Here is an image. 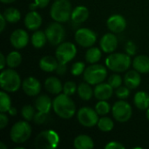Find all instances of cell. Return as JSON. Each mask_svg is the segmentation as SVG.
Listing matches in <instances>:
<instances>
[{
  "label": "cell",
  "mask_w": 149,
  "mask_h": 149,
  "mask_svg": "<svg viewBox=\"0 0 149 149\" xmlns=\"http://www.w3.org/2000/svg\"><path fill=\"white\" fill-rule=\"evenodd\" d=\"M31 41L33 47H35L37 49L44 47L45 45L46 42L48 41L45 31H36L35 32H33L31 38Z\"/></svg>",
  "instance_id": "28"
},
{
  "label": "cell",
  "mask_w": 149,
  "mask_h": 149,
  "mask_svg": "<svg viewBox=\"0 0 149 149\" xmlns=\"http://www.w3.org/2000/svg\"><path fill=\"white\" fill-rule=\"evenodd\" d=\"M8 113H9V114H10V115H11V116H15V115H17V108H16V107H11L10 108V110L8 111Z\"/></svg>",
  "instance_id": "48"
},
{
  "label": "cell",
  "mask_w": 149,
  "mask_h": 149,
  "mask_svg": "<svg viewBox=\"0 0 149 149\" xmlns=\"http://www.w3.org/2000/svg\"><path fill=\"white\" fill-rule=\"evenodd\" d=\"M47 120H48V113L38 111L34 116L33 121H34V123H36L38 125H42V124H45Z\"/></svg>",
  "instance_id": "40"
},
{
  "label": "cell",
  "mask_w": 149,
  "mask_h": 149,
  "mask_svg": "<svg viewBox=\"0 0 149 149\" xmlns=\"http://www.w3.org/2000/svg\"><path fill=\"white\" fill-rule=\"evenodd\" d=\"M106 149H124L125 146L118 141H110L104 147Z\"/></svg>",
  "instance_id": "42"
},
{
  "label": "cell",
  "mask_w": 149,
  "mask_h": 149,
  "mask_svg": "<svg viewBox=\"0 0 149 149\" xmlns=\"http://www.w3.org/2000/svg\"><path fill=\"white\" fill-rule=\"evenodd\" d=\"M11 107V100L5 91L0 92V112L7 113Z\"/></svg>",
  "instance_id": "33"
},
{
  "label": "cell",
  "mask_w": 149,
  "mask_h": 149,
  "mask_svg": "<svg viewBox=\"0 0 149 149\" xmlns=\"http://www.w3.org/2000/svg\"><path fill=\"white\" fill-rule=\"evenodd\" d=\"M9 123V118L5 113H0V129H4Z\"/></svg>",
  "instance_id": "43"
},
{
  "label": "cell",
  "mask_w": 149,
  "mask_h": 149,
  "mask_svg": "<svg viewBox=\"0 0 149 149\" xmlns=\"http://www.w3.org/2000/svg\"><path fill=\"white\" fill-rule=\"evenodd\" d=\"M0 149H7V146H5L3 144V142H1L0 143Z\"/></svg>",
  "instance_id": "51"
},
{
  "label": "cell",
  "mask_w": 149,
  "mask_h": 149,
  "mask_svg": "<svg viewBox=\"0 0 149 149\" xmlns=\"http://www.w3.org/2000/svg\"><path fill=\"white\" fill-rule=\"evenodd\" d=\"M136 50H137V47L133 41L127 42V44L125 45V51H126L127 54H128L129 56H133L136 53Z\"/></svg>",
  "instance_id": "41"
},
{
  "label": "cell",
  "mask_w": 149,
  "mask_h": 149,
  "mask_svg": "<svg viewBox=\"0 0 149 149\" xmlns=\"http://www.w3.org/2000/svg\"><path fill=\"white\" fill-rule=\"evenodd\" d=\"M77 119L80 125L86 127H93L98 124L99 114L95 111L88 107H84L79 109L77 113Z\"/></svg>",
  "instance_id": "11"
},
{
  "label": "cell",
  "mask_w": 149,
  "mask_h": 149,
  "mask_svg": "<svg viewBox=\"0 0 149 149\" xmlns=\"http://www.w3.org/2000/svg\"><path fill=\"white\" fill-rule=\"evenodd\" d=\"M115 94H116L117 98H119L120 100H126L130 95V88H128L127 86H120V87L116 88Z\"/></svg>",
  "instance_id": "38"
},
{
  "label": "cell",
  "mask_w": 149,
  "mask_h": 149,
  "mask_svg": "<svg viewBox=\"0 0 149 149\" xmlns=\"http://www.w3.org/2000/svg\"><path fill=\"white\" fill-rule=\"evenodd\" d=\"M0 86L2 90L7 93L17 92L21 86V78L13 68L2 70L0 74Z\"/></svg>",
  "instance_id": "3"
},
{
  "label": "cell",
  "mask_w": 149,
  "mask_h": 149,
  "mask_svg": "<svg viewBox=\"0 0 149 149\" xmlns=\"http://www.w3.org/2000/svg\"><path fill=\"white\" fill-rule=\"evenodd\" d=\"M7 65L9 66V68H17L18 67L21 63H22V55L19 52L17 51H13L10 52L7 57Z\"/></svg>",
  "instance_id": "30"
},
{
  "label": "cell",
  "mask_w": 149,
  "mask_h": 149,
  "mask_svg": "<svg viewBox=\"0 0 149 149\" xmlns=\"http://www.w3.org/2000/svg\"><path fill=\"white\" fill-rule=\"evenodd\" d=\"M89 10L84 5H79L72 9L71 19L75 24H81L87 20L89 17Z\"/></svg>",
  "instance_id": "19"
},
{
  "label": "cell",
  "mask_w": 149,
  "mask_h": 149,
  "mask_svg": "<svg viewBox=\"0 0 149 149\" xmlns=\"http://www.w3.org/2000/svg\"><path fill=\"white\" fill-rule=\"evenodd\" d=\"M3 15L9 23H17L21 18V12L19 11V10L14 7L5 9L3 12Z\"/></svg>",
  "instance_id": "31"
},
{
  "label": "cell",
  "mask_w": 149,
  "mask_h": 149,
  "mask_svg": "<svg viewBox=\"0 0 149 149\" xmlns=\"http://www.w3.org/2000/svg\"><path fill=\"white\" fill-rule=\"evenodd\" d=\"M15 149H24V148H23V147H17V148H15Z\"/></svg>",
  "instance_id": "53"
},
{
  "label": "cell",
  "mask_w": 149,
  "mask_h": 149,
  "mask_svg": "<svg viewBox=\"0 0 149 149\" xmlns=\"http://www.w3.org/2000/svg\"><path fill=\"white\" fill-rule=\"evenodd\" d=\"M113 88L108 83H100L94 88V96L99 100H107L112 98Z\"/></svg>",
  "instance_id": "17"
},
{
  "label": "cell",
  "mask_w": 149,
  "mask_h": 149,
  "mask_svg": "<svg viewBox=\"0 0 149 149\" xmlns=\"http://www.w3.org/2000/svg\"><path fill=\"white\" fill-rule=\"evenodd\" d=\"M35 108L38 112L49 113L52 108V101L50 97L45 94L39 95L35 100Z\"/></svg>",
  "instance_id": "23"
},
{
  "label": "cell",
  "mask_w": 149,
  "mask_h": 149,
  "mask_svg": "<svg viewBox=\"0 0 149 149\" xmlns=\"http://www.w3.org/2000/svg\"><path fill=\"white\" fill-rule=\"evenodd\" d=\"M73 147L76 149H93L94 142L93 139L86 134H79L73 141Z\"/></svg>",
  "instance_id": "25"
},
{
  "label": "cell",
  "mask_w": 149,
  "mask_h": 149,
  "mask_svg": "<svg viewBox=\"0 0 149 149\" xmlns=\"http://www.w3.org/2000/svg\"><path fill=\"white\" fill-rule=\"evenodd\" d=\"M29 35L28 32L23 29H17L11 32L10 37V42L11 45L19 50L24 48L29 43Z\"/></svg>",
  "instance_id": "13"
},
{
  "label": "cell",
  "mask_w": 149,
  "mask_h": 149,
  "mask_svg": "<svg viewBox=\"0 0 149 149\" xmlns=\"http://www.w3.org/2000/svg\"><path fill=\"white\" fill-rule=\"evenodd\" d=\"M45 31L48 42L52 45H60L65 37V28L59 22L55 21V22L50 24Z\"/></svg>",
  "instance_id": "9"
},
{
  "label": "cell",
  "mask_w": 149,
  "mask_h": 149,
  "mask_svg": "<svg viewBox=\"0 0 149 149\" xmlns=\"http://www.w3.org/2000/svg\"><path fill=\"white\" fill-rule=\"evenodd\" d=\"M72 4L69 0H55L50 10L52 18L59 23L67 22L72 16Z\"/></svg>",
  "instance_id": "4"
},
{
  "label": "cell",
  "mask_w": 149,
  "mask_h": 149,
  "mask_svg": "<svg viewBox=\"0 0 149 149\" xmlns=\"http://www.w3.org/2000/svg\"><path fill=\"white\" fill-rule=\"evenodd\" d=\"M60 139L57 132L45 130L40 132L34 140V146L37 149H54L58 147Z\"/></svg>",
  "instance_id": "5"
},
{
  "label": "cell",
  "mask_w": 149,
  "mask_h": 149,
  "mask_svg": "<svg viewBox=\"0 0 149 149\" xmlns=\"http://www.w3.org/2000/svg\"><path fill=\"white\" fill-rule=\"evenodd\" d=\"M98 128L102 132H110L113 129L114 123L113 120L107 116H102L98 121Z\"/></svg>",
  "instance_id": "32"
},
{
  "label": "cell",
  "mask_w": 149,
  "mask_h": 149,
  "mask_svg": "<svg viewBox=\"0 0 149 149\" xmlns=\"http://www.w3.org/2000/svg\"><path fill=\"white\" fill-rule=\"evenodd\" d=\"M141 82V73L137 72L136 70H131L128 71L124 77V83L125 86H127L130 89H135L137 88Z\"/></svg>",
  "instance_id": "20"
},
{
  "label": "cell",
  "mask_w": 149,
  "mask_h": 149,
  "mask_svg": "<svg viewBox=\"0 0 149 149\" xmlns=\"http://www.w3.org/2000/svg\"><path fill=\"white\" fill-rule=\"evenodd\" d=\"M85 69H86V65L83 62L81 61H78L76 63H74L72 65V68H71V72L73 76H79L81 75L82 73H84L85 72Z\"/></svg>",
  "instance_id": "36"
},
{
  "label": "cell",
  "mask_w": 149,
  "mask_h": 149,
  "mask_svg": "<svg viewBox=\"0 0 149 149\" xmlns=\"http://www.w3.org/2000/svg\"><path fill=\"white\" fill-rule=\"evenodd\" d=\"M77 90H78L77 85L73 81H67V82L65 83V85L63 86L64 93H65L66 95H69V96L73 95L76 93Z\"/></svg>",
  "instance_id": "37"
},
{
  "label": "cell",
  "mask_w": 149,
  "mask_h": 149,
  "mask_svg": "<svg viewBox=\"0 0 149 149\" xmlns=\"http://www.w3.org/2000/svg\"><path fill=\"white\" fill-rule=\"evenodd\" d=\"M52 109L60 118L68 120L76 113V105L74 101L65 93H59L52 101Z\"/></svg>",
  "instance_id": "1"
},
{
  "label": "cell",
  "mask_w": 149,
  "mask_h": 149,
  "mask_svg": "<svg viewBox=\"0 0 149 149\" xmlns=\"http://www.w3.org/2000/svg\"><path fill=\"white\" fill-rule=\"evenodd\" d=\"M75 41L82 47H92L97 41L96 33L89 28H80L76 31L74 35Z\"/></svg>",
  "instance_id": "12"
},
{
  "label": "cell",
  "mask_w": 149,
  "mask_h": 149,
  "mask_svg": "<svg viewBox=\"0 0 149 149\" xmlns=\"http://www.w3.org/2000/svg\"><path fill=\"white\" fill-rule=\"evenodd\" d=\"M29 8H30L31 10H36L37 8H38V7L37 6V4H36L35 2H34V3H31L29 5Z\"/></svg>",
  "instance_id": "49"
},
{
  "label": "cell",
  "mask_w": 149,
  "mask_h": 149,
  "mask_svg": "<svg viewBox=\"0 0 149 149\" xmlns=\"http://www.w3.org/2000/svg\"><path fill=\"white\" fill-rule=\"evenodd\" d=\"M34 2L38 8H45L49 4L50 0H34Z\"/></svg>",
  "instance_id": "45"
},
{
  "label": "cell",
  "mask_w": 149,
  "mask_h": 149,
  "mask_svg": "<svg viewBox=\"0 0 149 149\" xmlns=\"http://www.w3.org/2000/svg\"><path fill=\"white\" fill-rule=\"evenodd\" d=\"M3 3H11L13 2H15L16 0H0Z\"/></svg>",
  "instance_id": "50"
},
{
  "label": "cell",
  "mask_w": 149,
  "mask_h": 149,
  "mask_svg": "<svg viewBox=\"0 0 149 149\" xmlns=\"http://www.w3.org/2000/svg\"><path fill=\"white\" fill-rule=\"evenodd\" d=\"M134 70L140 73H149V57L146 55H139L133 60Z\"/></svg>",
  "instance_id": "24"
},
{
  "label": "cell",
  "mask_w": 149,
  "mask_h": 149,
  "mask_svg": "<svg viewBox=\"0 0 149 149\" xmlns=\"http://www.w3.org/2000/svg\"><path fill=\"white\" fill-rule=\"evenodd\" d=\"M92 85H90L87 82H83L81 84L79 85L78 86V95L79 97L85 101H88L90 100L93 96L94 95V90H93Z\"/></svg>",
  "instance_id": "27"
},
{
  "label": "cell",
  "mask_w": 149,
  "mask_h": 149,
  "mask_svg": "<svg viewBox=\"0 0 149 149\" xmlns=\"http://www.w3.org/2000/svg\"><path fill=\"white\" fill-rule=\"evenodd\" d=\"M134 103L140 110H148L149 108V94L147 92H137L134 97Z\"/></svg>",
  "instance_id": "26"
},
{
  "label": "cell",
  "mask_w": 149,
  "mask_h": 149,
  "mask_svg": "<svg viewBox=\"0 0 149 149\" xmlns=\"http://www.w3.org/2000/svg\"><path fill=\"white\" fill-rule=\"evenodd\" d=\"M22 89L24 93L31 97L37 96L41 92V83L34 77H28L22 82Z\"/></svg>",
  "instance_id": "15"
},
{
  "label": "cell",
  "mask_w": 149,
  "mask_h": 149,
  "mask_svg": "<svg viewBox=\"0 0 149 149\" xmlns=\"http://www.w3.org/2000/svg\"><path fill=\"white\" fill-rule=\"evenodd\" d=\"M63 85L61 81L56 77H49L45 81V90L52 94H59L63 91Z\"/></svg>",
  "instance_id": "22"
},
{
  "label": "cell",
  "mask_w": 149,
  "mask_h": 149,
  "mask_svg": "<svg viewBox=\"0 0 149 149\" xmlns=\"http://www.w3.org/2000/svg\"><path fill=\"white\" fill-rule=\"evenodd\" d=\"M31 135V127L27 120L16 122L10 129V140L16 144H23L27 141Z\"/></svg>",
  "instance_id": "6"
},
{
  "label": "cell",
  "mask_w": 149,
  "mask_h": 149,
  "mask_svg": "<svg viewBox=\"0 0 149 149\" xmlns=\"http://www.w3.org/2000/svg\"><path fill=\"white\" fill-rule=\"evenodd\" d=\"M102 57L101 50L98 47H89V49L86 51L85 58L87 63L90 65L92 64H97Z\"/></svg>",
  "instance_id": "29"
},
{
  "label": "cell",
  "mask_w": 149,
  "mask_h": 149,
  "mask_svg": "<svg viewBox=\"0 0 149 149\" xmlns=\"http://www.w3.org/2000/svg\"><path fill=\"white\" fill-rule=\"evenodd\" d=\"M106 66L114 72H123L128 70L132 64L131 56L127 53H110L106 58Z\"/></svg>",
  "instance_id": "2"
},
{
  "label": "cell",
  "mask_w": 149,
  "mask_h": 149,
  "mask_svg": "<svg viewBox=\"0 0 149 149\" xmlns=\"http://www.w3.org/2000/svg\"><path fill=\"white\" fill-rule=\"evenodd\" d=\"M112 113L116 121L125 123L131 119L133 115V109L128 102L121 100L113 104L112 107Z\"/></svg>",
  "instance_id": "8"
},
{
  "label": "cell",
  "mask_w": 149,
  "mask_h": 149,
  "mask_svg": "<svg viewBox=\"0 0 149 149\" xmlns=\"http://www.w3.org/2000/svg\"><path fill=\"white\" fill-rule=\"evenodd\" d=\"M0 21H1V24H0V31L3 32L4 31V28L6 26V23H7V20L5 19L4 16L3 15V13L0 15Z\"/></svg>",
  "instance_id": "46"
},
{
  "label": "cell",
  "mask_w": 149,
  "mask_h": 149,
  "mask_svg": "<svg viewBox=\"0 0 149 149\" xmlns=\"http://www.w3.org/2000/svg\"><path fill=\"white\" fill-rule=\"evenodd\" d=\"M67 71V66H66V64H64V63H59L58 62V65L57 66V69H56V73L58 74V75H64L65 74Z\"/></svg>",
  "instance_id": "44"
},
{
  "label": "cell",
  "mask_w": 149,
  "mask_h": 149,
  "mask_svg": "<svg viewBox=\"0 0 149 149\" xmlns=\"http://www.w3.org/2000/svg\"><path fill=\"white\" fill-rule=\"evenodd\" d=\"M5 65H7L6 57L3 55V53H1L0 54V69L1 70H3V68H4Z\"/></svg>",
  "instance_id": "47"
},
{
  "label": "cell",
  "mask_w": 149,
  "mask_h": 149,
  "mask_svg": "<svg viewBox=\"0 0 149 149\" xmlns=\"http://www.w3.org/2000/svg\"><path fill=\"white\" fill-rule=\"evenodd\" d=\"M58 65V60L57 58L52 56H44L39 60V68L46 72H53L56 71Z\"/></svg>",
  "instance_id": "21"
},
{
  "label": "cell",
  "mask_w": 149,
  "mask_h": 149,
  "mask_svg": "<svg viewBox=\"0 0 149 149\" xmlns=\"http://www.w3.org/2000/svg\"><path fill=\"white\" fill-rule=\"evenodd\" d=\"M95 111L100 116H106L111 111V106L107 100H100L95 105Z\"/></svg>",
  "instance_id": "34"
},
{
  "label": "cell",
  "mask_w": 149,
  "mask_h": 149,
  "mask_svg": "<svg viewBox=\"0 0 149 149\" xmlns=\"http://www.w3.org/2000/svg\"><path fill=\"white\" fill-rule=\"evenodd\" d=\"M146 116H147V119L149 120V108L147 110V114H146Z\"/></svg>",
  "instance_id": "52"
},
{
  "label": "cell",
  "mask_w": 149,
  "mask_h": 149,
  "mask_svg": "<svg viewBox=\"0 0 149 149\" xmlns=\"http://www.w3.org/2000/svg\"><path fill=\"white\" fill-rule=\"evenodd\" d=\"M77 55V47L72 42H62L56 49V58L59 63L67 64Z\"/></svg>",
  "instance_id": "10"
},
{
  "label": "cell",
  "mask_w": 149,
  "mask_h": 149,
  "mask_svg": "<svg viewBox=\"0 0 149 149\" xmlns=\"http://www.w3.org/2000/svg\"><path fill=\"white\" fill-rule=\"evenodd\" d=\"M118 38L116 37L115 33L113 32H109L105 34L100 41V45L105 53H113L115 52V50L118 47Z\"/></svg>",
  "instance_id": "16"
},
{
  "label": "cell",
  "mask_w": 149,
  "mask_h": 149,
  "mask_svg": "<svg viewBox=\"0 0 149 149\" xmlns=\"http://www.w3.org/2000/svg\"><path fill=\"white\" fill-rule=\"evenodd\" d=\"M108 84H110V86H113V88H118L120 87L121 85H122V78L120 75L115 73V74H113L109 77L108 79V81H107Z\"/></svg>",
  "instance_id": "39"
},
{
  "label": "cell",
  "mask_w": 149,
  "mask_h": 149,
  "mask_svg": "<svg viewBox=\"0 0 149 149\" xmlns=\"http://www.w3.org/2000/svg\"><path fill=\"white\" fill-rule=\"evenodd\" d=\"M42 24V17L36 10H31L24 17V25L30 31H37Z\"/></svg>",
  "instance_id": "18"
},
{
  "label": "cell",
  "mask_w": 149,
  "mask_h": 149,
  "mask_svg": "<svg viewBox=\"0 0 149 149\" xmlns=\"http://www.w3.org/2000/svg\"><path fill=\"white\" fill-rule=\"evenodd\" d=\"M36 108H34L31 105H25L22 107L21 109V114L22 117L24 119V120L27 121H31L34 119V116L36 114Z\"/></svg>",
  "instance_id": "35"
},
{
  "label": "cell",
  "mask_w": 149,
  "mask_h": 149,
  "mask_svg": "<svg viewBox=\"0 0 149 149\" xmlns=\"http://www.w3.org/2000/svg\"><path fill=\"white\" fill-rule=\"evenodd\" d=\"M83 74L86 82L92 86H96L100 83H102L106 79L107 76V70L102 65L92 64L85 69Z\"/></svg>",
  "instance_id": "7"
},
{
  "label": "cell",
  "mask_w": 149,
  "mask_h": 149,
  "mask_svg": "<svg viewBox=\"0 0 149 149\" xmlns=\"http://www.w3.org/2000/svg\"><path fill=\"white\" fill-rule=\"evenodd\" d=\"M107 25L109 31L113 33H121L127 27V20L120 14H113L110 16L107 21Z\"/></svg>",
  "instance_id": "14"
}]
</instances>
